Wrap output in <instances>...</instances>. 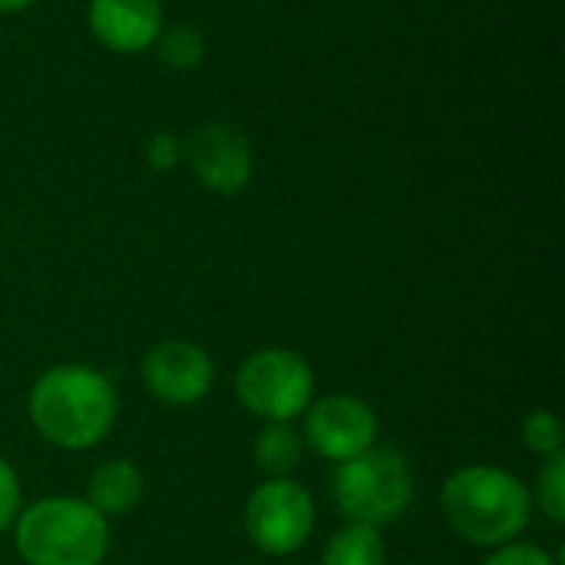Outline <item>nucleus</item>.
Segmentation results:
<instances>
[{"label":"nucleus","instance_id":"nucleus-3","mask_svg":"<svg viewBox=\"0 0 565 565\" xmlns=\"http://www.w3.org/2000/svg\"><path fill=\"white\" fill-rule=\"evenodd\" d=\"M13 546L26 565H103L109 520L79 497H43L20 510Z\"/></svg>","mask_w":565,"mask_h":565},{"label":"nucleus","instance_id":"nucleus-11","mask_svg":"<svg viewBox=\"0 0 565 565\" xmlns=\"http://www.w3.org/2000/svg\"><path fill=\"white\" fill-rule=\"evenodd\" d=\"M146 497V477L132 460H106L89 473L86 483V503L106 516V520H119L136 513V507Z\"/></svg>","mask_w":565,"mask_h":565},{"label":"nucleus","instance_id":"nucleus-2","mask_svg":"<svg viewBox=\"0 0 565 565\" xmlns=\"http://www.w3.org/2000/svg\"><path fill=\"white\" fill-rule=\"evenodd\" d=\"M440 513L463 543L497 550L516 543L530 526L533 493L503 467L470 463L444 480Z\"/></svg>","mask_w":565,"mask_h":565},{"label":"nucleus","instance_id":"nucleus-17","mask_svg":"<svg viewBox=\"0 0 565 565\" xmlns=\"http://www.w3.org/2000/svg\"><path fill=\"white\" fill-rule=\"evenodd\" d=\"M23 510V500H20V480H17V470L10 467L7 457H0V536L13 530L17 516Z\"/></svg>","mask_w":565,"mask_h":565},{"label":"nucleus","instance_id":"nucleus-4","mask_svg":"<svg viewBox=\"0 0 565 565\" xmlns=\"http://www.w3.org/2000/svg\"><path fill=\"white\" fill-rule=\"evenodd\" d=\"M331 500L348 523L381 530L401 520L414 503V470L401 450L374 444L354 460L334 463Z\"/></svg>","mask_w":565,"mask_h":565},{"label":"nucleus","instance_id":"nucleus-14","mask_svg":"<svg viewBox=\"0 0 565 565\" xmlns=\"http://www.w3.org/2000/svg\"><path fill=\"white\" fill-rule=\"evenodd\" d=\"M533 493V507H540V513L553 523L563 526L565 523V450L553 454L543 460L540 473H536V490Z\"/></svg>","mask_w":565,"mask_h":565},{"label":"nucleus","instance_id":"nucleus-5","mask_svg":"<svg viewBox=\"0 0 565 565\" xmlns=\"http://www.w3.org/2000/svg\"><path fill=\"white\" fill-rule=\"evenodd\" d=\"M235 397L265 424H291L315 397V371L291 348H262L242 361Z\"/></svg>","mask_w":565,"mask_h":565},{"label":"nucleus","instance_id":"nucleus-9","mask_svg":"<svg viewBox=\"0 0 565 565\" xmlns=\"http://www.w3.org/2000/svg\"><path fill=\"white\" fill-rule=\"evenodd\" d=\"M182 159L192 166L195 179L215 195H238L252 179L248 139L222 122L199 126L182 142Z\"/></svg>","mask_w":565,"mask_h":565},{"label":"nucleus","instance_id":"nucleus-15","mask_svg":"<svg viewBox=\"0 0 565 565\" xmlns=\"http://www.w3.org/2000/svg\"><path fill=\"white\" fill-rule=\"evenodd\" d=\"M520 437H523L526 450L543 460L565 450V427L553 411H530L520 427Z\"/></svg>","mask_w":565,"mask_h":565},{"label":"nucleus","instance_id":"nucleus-8","mask_svg":"<svg viewBox=\"0 0 565 565\" xmlns=\"http://www.w3.org/2000/svg\"><path fill=\"white\" fill-rule=\"evenodd\" d=\"M142 384L166 407H192L209 397L215 364L209 351L192 341H159L142 358Z\"/></svg>","mask_w":565,"mask_h":565},{"label":"nucleus","instance_id":"nucleus-7","mask_svg":"<svg viewBox=\"0 0 565 565\" xmlns=\"http://www.w3.org/2000/svg\"><path fill=\"white\" fill-rule=\"evenodd\" d=\"M305 440L328 463L354 460L377 444V414L354 394H328L308 404Z\"/></svg>","mask_w":565,"mask_h":565},{"label":"nucleus","instance_id":"nucleus-19","mask_svg":"<svg viewBox=\"0 0 565 565\" xmlns=\"http://www.w3.org/2000/svg\"><path fill=\"white\" fill-rule=\"evenodd\" d=\"M175 162H182V142L172 139V136H166V132H159L149 142V166L162 172V169H172Z\"/></svg>","mask_w":565,"mask_h":565},{"label":"nucleus","instance_id":"nucleus-1","mask_svg":"<svg viewBox=\"0 0 565 565\" xmlns=\"http://www.w3.org/2000/svg\"><path fill=\"white\" fill-rule=\"evenodd\" d=\"M26 414L50 447L76 454L109 437L119 417V397L103 371L89 364H56L33 381Z\"/></svg>","mask_w":565,"mask_h":565},{"label":"nucleus","instance_id":"nucleus-12","mask_svg":"<svg viewBox=\"0 0 565 565\" xmlns=\"http://www.w3.org/2000/svg\"><path fill=\"white\" fill-rule=\"evenodd\" d=\"M255 463L268 480H285L301 467V434L295 424H265L255 437Z\"/></svg>","mask_w":565,"mask_h":565},{"label":"nucleus","instance_id":"nucleus-6","mask_svg":"<svg viewBox=\"0 0 565 565\" xmlns=\"http://www.w3.org/2000/svg\"><path fill=\"white\" fill-rule=\"evenodd\" d=\"M245 533L265 556H291L315 533V500L311 493L285 477L265 480L252 490L245 503Z\"/></svg>","mask_w":565,"mask_h":565},{"label":"nucleus","instance_id":"nucleus-16","mask_svg":"<svg viewBox=\"0 0 565 565\" xmlns=\"http://www.w3.org/2000/svg\"><path fill=\"white\" fill-rule=\"evenodd\" d=\"M156 46H159L162 63L172 66V70H195L202 63V56H205V43H202L199 30H192V26L162 30Z\"/></svg>","mask_w":565,"mask_h":565},{"label":"nucleus","instance_id":"nucleus-10","mask_svg":"<svg viewBox=\"0 0 565 565\" xmlns=\"http://www.w3.org/2000/svg\"><path fill=\"white\" fill-rule=\"evenodd\" d=\"M93 36L113 53H142L156 46L166 30L159 0H89L86 10Z\"/></svg>","mask_w":565,"mask_h":565},{"label":"nucleus","instance_id":"nucleus-18","mask_svg":"<svg viewBox=\"0 0 565 565\" xmlns=\"http://www.w3.org/2000/svg\"><path fill=\"white\" fill-rule=\"evenodd\" d=\"M483 565H559L546 550L533 546V543H507V546H497Z\"/></svg>","mask_w":565,"mask_h":565},{"label":"nucleus","instance_id":"nucleus-13","mask_svg":"<svg viewBox=\"0 0 565 565\" xmlns=\"http://www.w3.org/2000/svg\"><path fill=\"white\" fill-rule=\"evenodd\" d=\"M321 565H387V550H384L381 530L364 526V523L341 526L328 540Z\"/></svg>","mask_w":565,"mask_h":565},{"label":"nucleus","instance_id":"nucleus-20","mask_svg":"<svg viewBox=\"0 0 565 565\" xmlns=\"http://www.w3.org/2000/svg\"><path fill=\"white\" fill-rule=\"evenodd\" d=\"M36 0H0V13H17V10H26Z\"/></svg>","mask_w":565,"mask_h":565}]
</instances>
